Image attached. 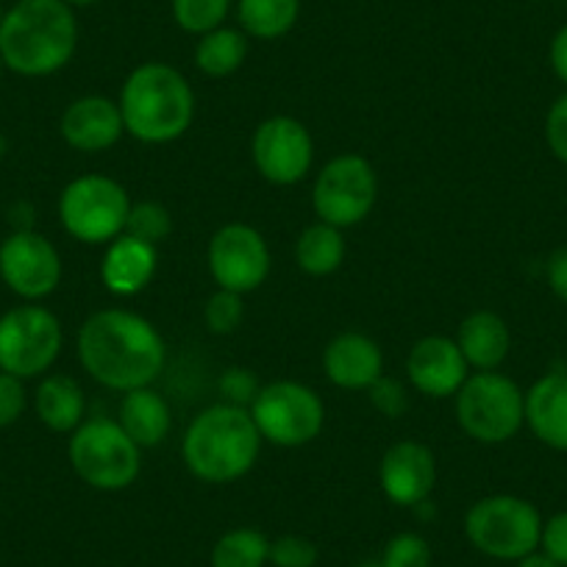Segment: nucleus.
Segmentation results:
<instances>
[{
  "mask_svg": "<svg viewBox=\"0 0 567 567\" xmlns=\"http://www.w3.org/2000/svg\"><path fill=\"white\" fill-rule=\"evenodd\" d=\"M465 534L478 554L498 561H520L539 550L543 515L520 495H487L467 509Z\"/></svg>",
  "mask_w": 567,
  "mask_h": 567,
  "instance_id": "nucleus-7",
  "label": "nucleus"
},
{
  "mask_svg": "<svg viewBox=\"0 0 567 567\" xmlns=\"http://www.w3.org/2000/svg\"><path fill=\"white\" fill-rule=\"evenodd\" d=\"M117 423L142 451L159 449L173 425L171 403L154 386L128 390L123 392V401L117 406Z\"/></svg>",
  "mask_w": 567,
  "mask_h": 567,
  "instance_id": "nucleus-22",
  "label": "nucleus"
},
{
  "mask_svg": "<svg viewBox=\"0 0 567 567\" xmlns=\"http://www.w3.org/2000/svg\"><path fill=\"white\" fill-rule=\"evenodd\" d=\"M539 550L550 559L567 567V509L556 512L548 520H543V537H539Z\"/></svg>",
  "mask_w": 567,
  "mask_h": 567,
  "instance_id": "nucleus-37",
  "label": "nucleus"
},
{
  "mask_svg": "<svg viewBox=\"0 0 567 567\" xmlns=\"http://www.w3.org/2000/svg\"><path fill=\"white\" fill-rule=\"evenodd\" d=\"M370 403H373L375 412H381L384 417H403L409 409V392L406 386L398 379H390V375H381L379 381H373V386L368 390Z\"/></svg>",
  "mask_w": 567,
  "mask_h": 567,
  "instance_id": "nucleus-34",
  "label": "nucleus"
},
{
  "mask_svg": "<svg viewBox=\"0 0 567 567\" xmlns=\"http://www.w3.org/2000/svg\"><path fill=\"white\" fill-rule=\"evenodd\" d=\"M456 423L482 445H504L526 425V392L498 370H476L454 395Z\"/></svg>",
  "mask_w": 567,
  "mask_h": 567,
  "instance_id": "nucleus-5",
  "label": "nucleus"
},
{
  "mask_svg": "<svg viewBox=\"0 0 567 567\" xmlns=\"http://www.w3.org/2000/svg\"><path fill=\"white\" fill-rule=\"evenodd\" d=\"M212 567H265L270 565V539L259 528H231L215 543Z\"/></svg>",
  "mask_w": 567,
  "mask_h": 567,
  "instance_id": "nucleus-27",
  "label": "nucleus"
},
{
  "mask_svg": "<svg viewBox=\"0 0 567 567\" xmlns=\"http://www.w3.org/2000/svg\"><path fill=\"white\" fill-rule=\"evenodd\" d=\"M545 142L550 154L567 165V92L556 97L545 114Z\"/></svg>",
  "mask_w": 567,
  "mask_h": 567,
  "instance_id": "nucleus-36",
  "label": "nucleus"
},
{
  "mask_svg": "<svg viewBox=\"0 0 567 567\" xmlns=\"http://www.w3.org/2000/svg\"><path fill=\"white\" fill-rule=\"evenodd\" d=\"M471 375L454 337L429 334L406 357V379L425 398H454Z\"/></svg>",
  "mask_w": 567,
  "mask_h": 567,
  "instance_id": "nucleus-16",
  "label": "nucleus"
},
{
  "mask_svg": "<svg viewBox=\"0 0 567 567\" xmlns=\"http://www.w3.org/2000/svg\"><path fill=\"white\" fill-rule=\"evenodd\" d=\"M548 62L556 79L567 86V23L561 25V29L554 34V40H550Z\"/></svg>",
  "mask_w": 567,
  "mask_h": 567,
  "instance_id": "nucleus-39",
  "label": "nucleus"
},
{
  "mask_svg": "<svg viewBox=\"0 0 567 567\" xmlns=\"http://www.w3.org/2000/svg\"><path fill=\"white\" fill-rule=\"evenodd\" d=\"M545 278L548 287L561 303H567V248H559L550 254L548 265H545Z\"/></svg>",
  "mask_w": 567,
  "mask_h": 567,
  "instance_id": "nucleus-38",
  "label": "nucleus"
},
{
  "mask_svg": "<svg viewBox=\"0 0 567 567\" xmlns=\"http://www.w3.org/2000/svg\"><path fill=\"white\" fill-rule=\"evenodd\" d=\"M526 425L545 449L567 454V373L548 370L528 386Z\"/></svg>",
  "mask_w": 567,
  "mask_h": 567,
  "instance_id": "nucleus-20",
  "label": "nucleus"
},
{
  "mask_svg": "<svg viewBox=\"0 0 567 567\" xmlns=\"http://www.w3.org/2000/svg\"><path fill=\"white\" fill-rule=\"evenodd\" d=\"M64 3L73 9H86V7H95V3H101V0H64Z\"/></svg>",
  "mask_w": 567,
  "mask_h": 567,
  "instance_id": "nucleus-41",
  "label": "nucleus"
},
{
  "mask_svg": "<svg viewBox=\"0 0 567 567\" xmlns=\"http://www.w3.org/2000/svg\"><path fill=\"white\" fill-rule=\"evenodd\" d=\"M381 561L386 567H432V545L417 532H401L384 545Z\"/></svg>",
  "mask_w": 567,
  "mask_h": 567,
  "instance_id": "nucleus-31",
  "label": "nucleus"
},
{
  "mask_svg": "<svg viewBox=\"0 0 567 567\" xmlns=\"http://www.w3.org/2000/svg\"><path fill=\"white\" fill-rule=\"evenodd\" d=\"M3 70H7V64H3V59H0V79H3Z\"/></svg>",
  "mask_w": 567,
  "mask_h": 567,
  "instance_id": "nucleus-44",
  "label": "nucleus"
},
{
  "mask_svg": "<svg viewBox=\"0 0 567 567\" xmlns=\"http://www.w3.org/2000/svg\"><path fill=\"white\" fill-rule=\"evenodd\" d=\"M70 465L75 476L101 493H120L142 471V449L112 417H90L70 434Z\"/></svg>",
  "mask_w": 567,
  "mask_h": 567,
  "instance_id": "nucleus-6",
  "label": "nucleus"
},
{
  "mask_svg": "<svg viewBox=\"0 0 567 567\" xmlns=\"http://www.w3.org/2000/svg\"><path fill=\"white\" fill-rule=\"evenodd\" d=\"M29 406V392H25V381L12 373L0 370V429L18 423Z\"/></svg>",
  "mask_w": 567,
  "mask_h": 567,
  "instance_id": "nucleus-35",
  "label": "nucleus"
},
{
  "mask_svg": "<svg viewBox=\"0 0 567 567\" xmlns=\"http://www.w3.org/2000/svg\"><path fill=\"white\" fill-rule=\"evenodd\" d=\"M234 0H173V20L182 31L204 37L226 25Z\"/></svg>",
  "mask_w": 567,
  "mask_h": 567,
  "instance_id": "nucleus-28",
  "label": "nucleus"
},
{
  "mask_svg": "<svg viewBox=\"0 0 567 567\" xmlns=\"http://www.w3.org/2000/svg\"><path fill=\"white\" fill-rule=\"evenodd\" d=\"M272 567H315L318 565V545L301 534H284L270 543Z\"/></svg>",
  "mask_w": 567,
  "mask_h": 567,
  "instance_id": "nucleus-32",
  "label": "nucleus"
},
{
  "mask_svg": "<svg viewBox=\"0 0 567 567\" xmlns=\"http://www.w3.org/2000/svg\"><path fill=\"white\" fill-rule=\"evenodd\" d=\"M245 59H248V37L243 29L220 25L198 37V45H195V68L206 79H228L243 68Z\"/></svg>",
  "mask_w": 567,
  "mask_h": 567,
  "instance_id": "nucleus-26",
  "label": "nucleus"
},
{
  "mask_svg": "<svg viewBox=\"0 0 567 567\" xmlns=\"http://www.w3.org/2000/svg\"><path fill=\"white\" fill-rule=\"evenodd\" d=\"M323 373L340 390H364L384 375V353L373 337L362 331H342L326 346Z\"/></svg>",
  "mask_w": 567,
  "mask_h": 567,
  "instance_id": "nucleus-18",
  "label": "nucleus"
},
{
  "mask_svg": "<svg viewBox=\"0 0 567 567\" xmlns=\"http://www.w3.org/2000/svg\"><path fill=\"white\" fill-rule=\"evenodd\" d=\"M261 434L248 409L215 403L193 417L182 440V460L198 482L231 484L248 476L261 454Z\"/></svg>",
  "mask_w": 567,
  "mask_h": 567,
  "instance_id": "nucleus-3",
  "label": "nucleus"
},
{
  "mask_svg": "<svg viewBox=\"0 0 567 567\" xmlns=\"http://www.w3.org/2000/svg\"><path fill=\"white\" fill-rule=\"evenodd\" d=\"M237 18L245 37L261 42L281 40L301 18V0H237Z\"/></svg>",
  "mask_w": 567,
  "mask_h": 567,
  "instance_id": "nucleus-25",
  "label": "nucleus"
},
{
  "mask_svg": "<svg viewBox=\"0 0 567 567\" xmlns=\"http://www.w3.org/2000/svg\"><path fill=\"white\" fill-rule=\"evenodd\" d=\"M379 200L375 167L359 154H340L320 167L312 187V206L320 223L351 228L368 220Z\"/></svg>",
  "mask_w": 567,
  "mask_h": 567,
  "instance_id": "nucleus-11",
  "label": "nucleus"
},
{
  "mask_svg": "<svg viewBox=\"0 0 567 567\" xmlns=\"http://www.w3.org/2000/svg\"><path fill=\"white\" fill-rule=\"evenodd\" d=\"M125 234L134 239H142L148 245H162L173 234V215L165 204L159 200H140L131 204L128 223H125Z\"/></svg>",
  "mask_w": 567,
  "mask_h": 567,
  "instance_id": "nucleus-29",
  "label": "nucleus"
},
{
  "mask_svg": "<svg viewBox=\"0 0 567 567\" xmlns=\"http://www.w3.org/2000/svg\"><path fill=\"white\" fill-rule=\"evenodd\" d=\"M250 159L265 182L292 187L312 171L315 140L301 120L276 114L256 125L250 136Z\"/></svg>",
  "mask_w": 567,
  "mask_h": 567,
  "instance_id": "nucleus-14",
  "label": "nucleus"
},
{
  "mask_svg": "<svg viewBox=\"0 0 567 567\" xmlns=\"http://www.w3.org/2000/svg\"><path fill=\"white\" fill-rule=\"evenodd\" d=\"M64 331L56 315L40 303H20L0 315V370L29 381L56 364Z\"/></svg>",
  "mask_w": 567,
  "mask_h": 567,
  "instance_id": "nucleus-10",
  "label": "nucleus"
},
{
  "mask_svg": "<svg viewBox=\"0 0 567 567\" xmlns=\"http://www.w3.org/2000/svg\"><path fill=\"white\" fill-rule=\"evenodd\" d=\"M125 134L145 145H167L189 131L195 92L182 70L165 62H145L128 73L120 90Z\"/></svg>",
  "mask_w": 567,
  "mask_h": 567,
  "instance_id": "nucleus-4",
  "label": "nucleus"
},
{
  "mask_svg": "<svg viewBox=\"0 0 567 567\" xmlns=\"http://www.w3.org/2000/svg\"><path fill=\"white\" fill-rule=\"evenodd\" d=\"M348 254V243L342 237V228L329 223H312L301 231L296 243V261L307 276L323 278L342 267Z\"/></svg>",
  "mask_w": 567,
  "mask_h": 567,
  "instance_id": "nucleus-24",
  "label": "nucleus"
},
{
  "mask_svg": "<svg viewBox=\"0 0 567 567\" xmlns=\"http://www.w3.org/2000/svg\"><path fill=\"white\" fill-rule=\"evenodd\" d=\"M79 48V18L64 0H18L0 23V59L23 79L68 68Z\"/></svg>",
  "mask_w": 567,
  "mask_h": 567,
  "instance_id": "nucleus-2",
  "label": "nucleus"
},
{
  "mask_svg": "<svg viewBox=\"0 0 567 567\" xmlns=\"http://www.w3.org/2000/svg\"><path fill=\"white\" fill-rule=\"evenodd\" d=\"M34 412L45 429L56 434H73L84 423L86 398L79 381L68 373L42 375L34 392Z\"/></svg>",
  "mask_w": 567,
  "mask_h": 567,
  "instance_id": "nucleus-23",
  "label": "nucleus"
},
{
  "mask_svg": "<svg viewBox=\"0 0 567 567\" xmlns=\"http://www.w3.org/2000/svg\"><path fill=\"white\" fill-rule=\"evenodd\" d=\"M456 346L473 370H498L506 362L512 348L509 323L498 312L478 309L471 312L456 329Z\"/></svg>",
  "mask_w": 567,
  "mask_h": 567,
  "instance_id": "nucleus-21",
  "label": "nucleus"
},
{
  "mask_svg": "<svg viewBox=\"0 0 567 567\" xmlns=\"http://www.w3.org/2000/svg\"><path fill=\"white\" fill-rule=\"evenodd\" d=\"M250 417L261 440L278 449H301L320 437L326 425V403L312 386L301 381H270L261 384L250 403Z\"/></svg>",
  "mask_w": 567,
  "mask_h": 567,
  "instance_id": "nucleus-8",
  "label": "nucleus"
},
{
  "mask_svg": "<svg viewBox=\"0 0 567 567\" xmlns=\"http://www.w3.org/2000/svg\"><path fill=\"white\" fill-rule=\"evenodd\" d=\"M156 267H159V254L154 245L134 239L131 234H120L106 245L101 259V281L112 296L134 298L154 281Z\"/></svg>",
  "mask_w": 567,
  "mask_h": 567,
  "instance_id": "nucleus-19",
  "label": "nucleus"
},
{
  "mask_svg": "<svg viewBox=\"0 0 567 567\" xmlns=\"http://www.w3.org/2000/svg\"><path fill=\"white\" fill-rule=\"evenodd\" d=\"M75 353L86 375L114 392L151 386L167 362L159 329L128 309H101L90 315L75 337Z\"/></svg>",
  "mask_w": 567,
  "mask_h": 567,
  "instance_id": "nucleus-1",
  "label": "nucleus"
},
{
  "mask_svg": "<svg viewBox=\"0 0 567 567\" xmlns=\"http://www.w3.org/2000/svg\"><path fill=\"white\" fill-rule=\"evenodd\" d=\"M245 320V303L243 296L228 290H215L204 307V323L212 334L228 337L243 326Z\"/></svg>",
  "mask_w": 567,
  "mask_h": 567,
  "instance_id": "nucleus-30",
  "label": "nucleus"
},
{
  "mask_svg": "<svg viewBox=\"0 0 567 567\" xmlns=\"http://www.w3.org/2000/svg\"><path fill=\"white\" fill-rule=\"evenodd\" d=\"M3 14H7V7H3V0H0V23H3Z\"/></svg>",
  "mask_w": 567,
  "mask_h": 567,
  "instance_id": "nucleus-43",
  "label": "nucleus"
},
{
  "mask_svg": "<svg viewBox=\"0 0 567 567\" xmlns=\"http://www.w3.org/2000/svg\"><path fill=\"white\" fill-rule=\"evenodd\" d=\"M128 189L109 176H79L59 195V220L64 231L84 245H109L125 234Z\"/></svg>",
  "mask_w": 567,
  "mask_h": 567,
  "instance_id": "nucleus-9",
  "label": "nucleus"
},
{
  "mask_svg": "<svg viewBox=\"0 0 567 567\" xmlns=\"http://www.w3.org/2000/svg\"><path fill=\"white\" fill-rule=\"evenodd\" d=\"M62 140L73 151L81 154H103L114 148L120 136L125 134L123 114H120L117 101L103 95H84L75 97L62 114Z\"/></svg>",
  "mask_w": 567,
  "mask_h": 567,
  "instance_id": "nucleus-17",
  "label": "nucleus"
},
{
  "mask_svg": "<svg viewBox=\"0 0 567 567\" xmlns=\"http://www.w3.org/2000/svg\"><path fill=\"white\" fill-rule=\"evenodd\" d=\"M379 482L395 506H420L437 487V460L432 449L417 440H401L381 456Z\"/></svg>",
  "mask_w": 567,
  "mask_h": 567,
  "instance_id": "nucleus-15",
  "label": "nucleus"
},
{
  "mask_svg": "<svg viewBox=\"0 0 567 567\" xmlns=\"http://www.w3.org/2000/svg\"><path fill=\"white\" fill-rule=\"evenodd\" d=\"M62 256L45 234L18 228L0 243V281L25 303H40L62 284Z\"/></svg>",
  "mask_w": 567,
  "mask_h": 567,
  "instance_id": "nucleus-13",
  "label": "nucleus"
},
{
  "mask_svg": "<svg viewBox=\"0 0 567 567\" xmlns=\"http://www.w3.org/2000/svg\"><path fill=\"white\" fill-rule=\"evenodd\" d=\"M359 567H386V565L379 559V561H362V565H359Z\"/></svg>",
  "mask_w": 567,
  "mask_h": 567,
  "instance_id": "nucleus-42",
  "label": "nucleus"
},
{
  "mask_svg": "<svg viewBox=\"0 0 567 567\" xmlns=\"http://www.w3.org/2000/svg\"><path fill=\"white\" fill-rule=\"evenodd\" d=\"M206 267L215 278L217 290L248 296L259 290L270 276V245L261 237V231H256L248 223H228L212 234L209 248H206Z\"/></svg>",
  "mask_w": 567,
  "mask_h": 567,
  "instance_id": "nucleus-12",
  "label": "nucleus"
},
{
  "mask_svg": "<svg viewBox=\"0 0 567 567\" xmlns=\"http://www.w3.org/2000/svg\"><path fill=\"white\" fill-rule=\"evenodd\" d=\"M517 567H561V565L550 559L548 554H543V550H534V554L523 556V559L517 561Z\"/></svg>",
  "mask_w": 567,
  "mask_h": 567,
  "instance_id": "nucleus-40",
  "label": "nucleus"
},
{
  "mask_svg": "<svg viewBox=\"0 0 567 567\" xmlns=\"http://www.w3.org/2000/svg\"><path fill=\"white\" fill-rule=\"evenodd\" d=\"M217 386H220L223 403L250 409V403H254L256 395H259L261 381L250 368H228V370H223Z\"/></svg>",
  "mask_w": 567,
  "mask_h": 567,
  "instance_id": "nucleus-33",
  "label": "nucleus"
}]
</instances>
